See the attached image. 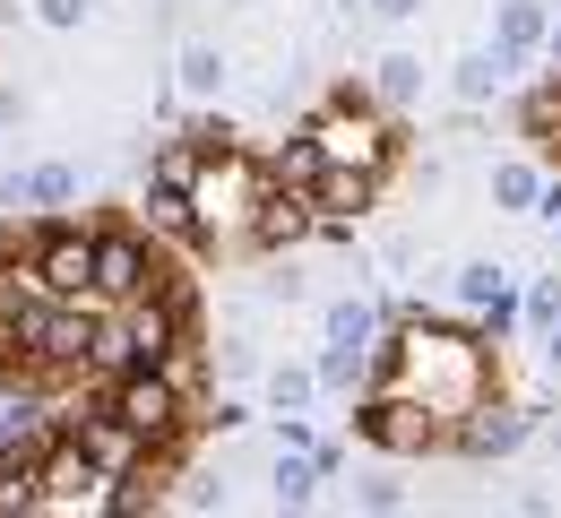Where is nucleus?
I'll list each match as a JSON object with an SVG mask.
<instances>
[{"mask_svg": "<svg viewBox=\"0 0 561 518\" xmlns=\"http://www.w3.org/2000/svg\"><path fill=\"white\" fill-rule=\"evenodd\" d=\"M156 182L182 191V208H191V242H199L208 260L277 251V242H294V233L311 225V208L285 191L277 164H260L251 148H233L225 130H182V148L156 156Z\"/></svg>", "mask_w": 561, "mask_h": 518, "instance_id": "obj_1", "label": "nucleus"}, {"mask_svg": "<svg viewBox=\"0 0 561 518\" xmlns=\"http://www.w3.org/2000/svg\"><path fill=\"white\" fill-rule=\"evenodd\" d=\"M389 164H398V130H389V104H380V95H371V104H363V95L320 104V113L302 122V139L277 156L285 191H294V199H302L320 225L363 217Z\"/></svg>", "mask_w": 561, "mask_h": 518, "instance_id": "obj_2", "label": "nucleus"}, {"mask_svg": "<svg viewBox=\"0 0 561 518\" xmlns=\"http://www.w3.org/2000/svg\"><path fill=\"white\" fill-rule=\"evenodd\" d=\"M492 346L458 320H398V337L380 346V371H371V398H407L423 415L449 424V441L492 406Z\"/></svg>", "mask_w": 561, "mask_h": 518, "instance_id": "obj_3", "label": "nucleus"}, {"mask_svg": "<svg viewBox=\"0 0 561 518\" xmlns=\"http://www.w3.org/2000/svg\"><path fill=\"white\" fill-rule=\"evenodd\" d=\"M122 502H130V493H122V475H113V467H95V458H87L70 433L35 449V493H26V510H78V518H104V510H122Z\"/></svg>", "mask_w": 561, "mask_h": 518, "instance_id": "obj_4", "label": "nucleus"}, {"mask_svg": "<svg viewBox=\"0 0 561 518\" xmlns=\"http://www.w3.org/2000/svg\"><path fill=\"white\" fill-rule=\"evenodd\" d=\"M147 286H164L156 242H139V233H95V302H130Z\"/></svg>", "mask_w": 561, "mask_h": 518, "instance_id": "obj_5", "label": "nucleus"}, {"mask_svg": "<svg viewBox=\"0 0 561 518\" xmlns=\"http://www.w3.org/2000/svg\"><path fill=\"white\" fill-rule=\"evenodd\" d=\"M458 311H476V320L501 329V320H510V277H501L492 260H467V268H458Z\"/></svg>", "mask_w": 561, "mask_h": 518, "instance_id": "obj_6", "label": "nucleus"}, {"mask_svg": "<svg viewBox=\"0 0 561 518\" xmlns=\"http://www.w3.org/2000/svg\"><path fill=\"white\" fill-rule=\"evenodd\" d=\"M527 433H536V424H527L518 406H484V415L458 433V449H476V458H510V449L527 441Z\"/></svg>", "mask_w": 561, "mask_h": 518, "instance_id": "obj_7", "label": "nucleus"}, {"mask_svg": "<svg viewBox=\"0 0 561 518\" xmlns=\"http://www.w3.org/2000/svg\"><path fill=\"white\" fill-rule=\"evenodd\" d=\"M492 44H501V53H536V44H545V9H536V0H501Z\"/></svg>", "mask_w": 561, "mask_h": 518, "instance_id": "obj_8", "label": "nucleus"}, {"mask_svg": "<svg viewBox=\"0 0 561 518\" xmlns=\"http://www.w3.org/2000/svg\"><path fill=\"white\" fill-rule=\"evenodd\" d=\"M510 61H518V53H501V44H492V53H467V61H458V95H467V104L501 95V70H510Z\"/></svg>", "mask_w": 561, "mask_h": 518, "instance_id": "obj_9", "label": "nucleus"}, {"mask_svg": "<svg viewBox=\"0 0 561 518\" xmlns=\"http://www.w3.org/2000/svg\"><path fill=\"white\" fill-rule=\"evenodd\" d=\"M225 53H216V44H191V53H182V95H199V104H208V95H225Z\"/></svg>", "mask_w": 561, "mask_h": 518, "instance_id": "obj_10", "label": "nucleus"}, {"mask_svg": "<svg viewBox=\"0 0 561 518\" xmlns=\"http://www.w3.org/2000/svg\"><path fill=\"white\" fill-rule=\"evenodd\" d=\"M371 95H380V104H415V95H423V61H415V53H389L380 78H371Z\"/></svg>", "mask_w": 561, "mask_h": 518, "instance_id": "obj_11", "label": "nucleus"}, {"mask_svg": "<svg viewBox=\"0 0 561 518\" xmlns=\"http://www.w3.org/2000/svg\"><path fill=\"white\" fill-rule=\"evenodd\" d=\"M527 139L561 164V87H545V95H527Z\"/></svg>", "mask_w": 561, "mask_h": 518, "instance_id": "obj_12", "label": "nucleus"}, {"mask_svg": "<svg viewBox=\"0 0 561 518\" xmlns=\"http://www.w3.org/2000/svg\"><path fill=\"white\" fill-rule=\"evenodd\" d=\"M536 191H545V182H536V164H492V199H501L510 217H518V208H536Z\"/></svg>", "mask_w": 561, "mask_h": 518, "instance_id": "obj_13", "label": "nucleus"}, {"mask_svg": "<svg viewBox=\"0 0 561 518\" xmlns=\"http://www.w3.org/2000/svg\"><path fill=\"white\" fill-rule=\"evenodd\" d=\"M363 371H371V346H329L320 355V389H363Z\"/></svg>", "mask_w": 561, "mask_h": 518, "instance_id": "obj_14", "label": "nucleus"}, {"mask_svg": "<svg viewBox=\"0 0 561 518\" xmlns=\"http://www.w3.org/2000/svg\"><path fill=\"white\" fill-rule=\"evenodd\" d=\"M371 337V302L354 295V302H329V346H363Z\"/></svg>", "mask_w": 561, "mask_h": 518, "instance_id": "obj_15", "label": "nucleus"}, {"mask_svg": "<svg viewBox=\"0 0 561 518\" xmlns=\"http://www.w3.org/2000/svg\"><path fill=\"white\" fill-rule=\"evenodd\" d=\"M311 389H320V371H302V364H277V371H268V398H277L285 415H294V406H311Z\"/></svg>", "mask_w": 561, "mask_h": 518, "instance_id": "obj_16", "label": "nucleus"}, {"mask_svg": "<svg viewBox=\"0 0 561 518\" xmlns=\"http://www.w3.org/2000/svg\"><path fill=\"white\" fill-rule=\"evenodd\" d=\"M87 9H95V0H35V18H44L53 35H70V26H87Z\"/></svg>", "mask_w": 561, "mask_h": 518, "instance_id": "obj_17", "label": "nucleus"}, {"mask_svg": "<svg viewBox=\"0 0 561 518\" xmlns=\"http://www.w3.org/2000/svg\"><path fill=\"white\" fill-rule=\"evenodd\" d=\"M26 191H35V199H44V208H53V199H70V191H78V173H70V164H44V173H35V182H26Z\"/></svg>", "mask_w": 561, "mask_h": 518, "instance_id": "obj_18", "label": "nucleus"}, {"mask_svg": "<svg viewBox=\"0 0 561 518\" xmlns=\"http://www.w3.org/2000/svg\"><path fill=\"white\" fill-rule=\"evenodd\" d=\"M527 320H536V329H553V320H561V286H536V295H527Z\"/></svg>", "mask_w": 561, "mask_h": 518, "instance_id": "obj_19", "label": "nucleus"}, {"mask_svg": "<svg viewBox=\"0 0 561 518\" xmlns=\"http://www.w3.org/2000/svg\"><path fill=\"white\" fill-rule=\"evenodd\" d=\"M423 0H371V18H415Z\"/></svg>", "mask_w": 561, "mask_h": 518, "instance_id": "obj_20", "label": "nucleus"}, {"mask_svg": "<svg viewBox=\"0 0 561 518\" xmlns=\"http://www.w3.org/2000/svg\"><path fill=\"white\" fill-rule=\"evenodd\" d=\"M545 364L561 371V320H553V329H545Z\"/></svg>", "mask_w": 561, "mask_h": 518, "instance_id": "obj_21", "label": "nucleus"}, {"mask_svg": "<svg viewBox=\"0 0 561 518\" xmlns=\"http://www.w3.org/2000/svg\"><path fill=\"white\" fill-rule=\"evenodd\" d=\"M545 217H553V225H561V191H553V199H545Z\"/></svg>", "mask_w": 561, "mask_h": 518, "instance_id": "obj_22", "label": "nucleus"}, {"mask_svg": "<svg viewBox=\"0 0 561 518\" xmlns=\"http://www.w3.org/2000/svg\"><path fill=\"white\" fill-rule=\"evenodd\" d=\"M553 458H561V424H553Z\"/></svg>", "mask_w": 561, "mask_h": 518, "instance_id": "obj_23", "label": "nucleus"}, {"mask_svg": "<svg viewBox=\"0 0 561 518\" xmlns=\"http://www.w3.org/2000/svg\"><path fill=\"white\" fill-rule=\"evenodd\" d=\"M242 9H251V0H242Z\"/></svg>", "mask_w": 561, "mask_h": 518, "instance_id": "obj_24", "label": "nucleus"}]
</instances>
